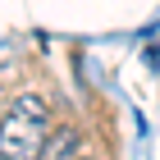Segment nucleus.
I'll list each match as a JSON object with an SVG mask.
<instances>
[{
    "label": "nucleus",
    "instance_id": "f257e3e1",
    "mask_svg": "<svg viewBox=\"0 0 160 160\" xmlns=\"http://www.w3.org/2000/svg\"><path fill=\"white\" fill-rule=\"evenodd\" d=\"M50 128H55V114H50V101L41 92L9 96V110H5V123H0V156L37 160L46 137H50Z\"/></svg>",
    "mask_w": 160,
    "mask_h": 160
},
{
    "label": "nucleus",
    "instance_id": "f03ea898",
    "mask_svg": "<svg viewBox=\"0 0 160 160\" xmlns=\"http://www.w3.org/2000/svg\"><path fill=\"white\" fill-rule=\"evenodd\" d=\"M78 156H82V133L73 123H60V128H50V137H46L37 160H78Z\"/></svg>",
    "mask_w": 160,
    "mask_h": 160
},
{
    "label": "nucleus",
    "instance_id": "7ed1b4c3",
    "mask_svg": "<svg viewBox=\"0 0 160 160\" xmlns=\"http://www.w3.org/2000/svg\"><path fill=\"white\" fill-rule=\"evenodd\" d=\"M5 110H9V96L0 92V123H5Z\"/></svg>",
    "mask_w": 160,
    "mask_h": 160
},
{
    "label": "nucleus",
    "instance_id": "20e7f679",
    "mask_svg": "<svg viewBox=\"0 0 160 160\" xmlns=\"http://www.w3.org/2000/svg\"><path fill=\"white\" fill-rule=\"evenodd\" d=\"M78 160H92V156H78Z\"/></svg>",
    "mask_w": 160,
    "mask_h": 160
},
{
    "label": "nucleus",
    "instance_id": "39448f33",
    "mask_svg": "<svg viewBox=\"0 0 160 160\" xmlns=\"http://www.w3.org/2000/svg\"><path fill=\"white\" fill-rule=\"evenodd\" d=\"M0 160H9V156H0Z\"/></svg>",
    "mask_w": 160,
    "mask_h": 160
}]
</instances>
